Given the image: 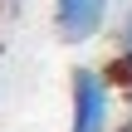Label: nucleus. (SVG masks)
Listing matches in <instances>:
<instances>
[{
    "label": "nucleus",
    "instance_id": "obj_1",
    "mask_svg": "<svg viewBox=\"0 0 132 132\" xmlns=\"http://www.w3.org/2000/svg\"><path fill=\"white\" fill-rule=\"evenodd\" d=\"M69 132H113V78L103 69H73V122Z\"/></svg>",
    "mask_w": 132,
    "mask_h": 132
},
{
    "label": "nucleus",
    "instance_id": "obj_2",
    "mask_svg": "<svg viewBox=\"0 0 132 132\" xmlns=\"http://www.w3.org/2000/svg\"><path fill=\"white\" fill-rule=\"evenodd\" d=\"M108 20V0H54V29L64 44H88Z\"/></svg>",
    "mask_w": 132,
    "mask_h": 132
},
{
    "label": "nucleus",
    "instance_id": "obj_3",
    "mask_svg": "<svg viewBox=\"0 0 132 132\" xmlns=\"http://www.w3.org/2000/svg\"><path fill=\"white\" fill-rule=\"evenodd\" d=\"M103 73H108V78H113L118 88H132V54H122V49H118V59H113V64L103 69Z\"/></svg>",
    "mask_w": 132,
    "mask_h": 132
},
{
    "label": "nucleus",
    "instance_id": "obj_4",
    "mask_svg": "<svg viewBox=\"0 0 132 132\" xmlns=\"http://www.w3.org/2000/svg\"><path fill=\"white\" fill-rule=\"evenodd\" d=\"M118 49H122V54H132V5L122 10V24H118Z\"/></svg>",
    "mask_w": 132,
    "mask_h": 132
},
{
    "label": "nucleus",
    "instance_id": "obj_5",
    "mask_svg": "<svg viewBox=\"0 0 132 132\" xmlns=\"http://www.w3.org/2000/svg\"><path fill=\"white\" fill-rule=\"evenodd\" d=\"M122 132H132V127H122Z\"/></svg>",
    "mask_w": 132,
    "mask_h": 132
}]
</instances>
